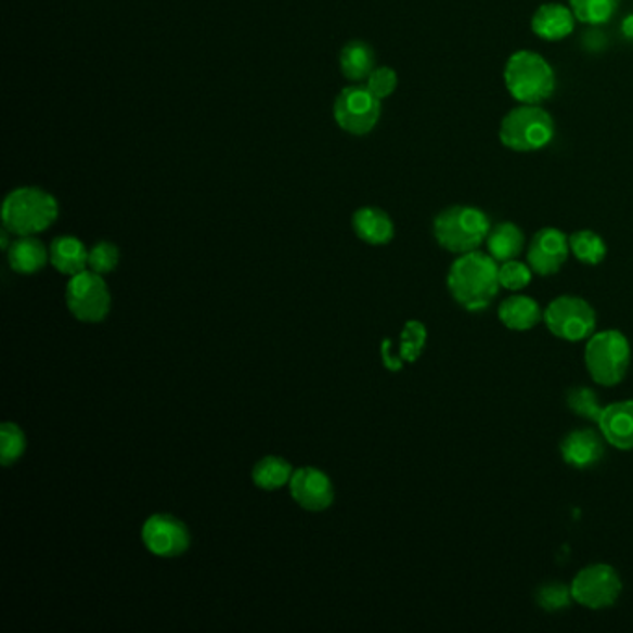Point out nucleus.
Here are the masks:
<instances>
[{
  "label": "nucleus",
  "mask_w": 633,
  "mask_h": 633,
  "mask_svg": "<svg viewBox=\"0 0 633 633\" xmlns=\"http://www.w3.org/2000/svg\"><path fill=\"white\" fill-rule=\"evenodd\" d=\"M65 303L78 322H103L111 312V288L103 275L85 270L69 279L65 286Z\"/></svg>",
  "instance_id": "0eeeda50"
},
{
  "label": "nucleus",
  "mask_w": 633,
  "mask_h": 633,
  "mask_svg": "<svg viewBox=\"0 0 633 633\" xmlns=\"http://www.w3.org/2000/svg\"><path fill=\"white\" fill-rule=\"evenodd\" d=\"M292 474H294V468L288 461L275 457V455H268L255 465L251 478L253 483L262 491H277V489H283L285 485L290 483Z\"/></svg>",
  "instance_id": "5701e85b"
},
{
  "label": "nucleus",
  "mask_w": 633,
  "mask_h": 633,
  "mask_svg": "<svg viewBox=\"0 0 633 633\" xmlns=\"http://www.w3.org/2000/svg\"><path fill=\"white\" fill-rule=\"evenodd\" d=\"M288 487L294 502L312 513L327 509L335 500V489L330 476L314 466H303L294 470Z\"/></svg>",
  "instance_id": "ddd939ff"
},
{
  "label": "nucleus",
  "mask_w": 633,
  "mask_h": 633,
  "mask_svg": "<svg viewBox=\"0 0 633 633\" xmlns=\"http://www.w3.org/2000/svg\"><path fill=\"white\" fill-rule=\"evenodd\" d=\"M621 0H569L570 10L576 20L583 25H606L611 21Z\"/></svg>",
  "instance_id": "b1692460"
},
{
  "label": "nucleus",
  "mask_w": 633,
  "mask_h": 633,
  "mask_svg": "<svg viewBox=\"0 0 633 633\" xmlns=\"http://www.w3.org/2000/svg\"><path fill=\"white\" fill-rule=\"evenodd\" d=\"M567 405H569L572 413L587 418V421L598 422L602 414V405L598 403V396H596L593 388L574 387L567 392Z\"/></svg>",
  "instance_id": "cd10ccee"
},
{
  "label": "nucleus",
  "mask_w": 633,
  "mask_h": 633,
  "mask_svg": "<svg viewBox=\"0 0 633 633\" xmlns=\"http://www.w3.org/2000/svg\"><path fill=\"white\" fill-rule=\"evenodd\" d=\"M366 88L379 101L390 98L398 88V73L392 67H375L374 72L370 73V77L366 78Z\"/></svg>",
  "instance_id": "2f4dec72"
},
{
  "label": "nucleus",
  "mask_w": 633,
  "mask_h": 633,
  "mask_svg": "<svg viewBox=\"0 0 633 633\" xmlns=\"http://www.w3.org/2000/svg\"><path fill=\"white\" fill-rule=\"evenodd\" d=\"M333 116L344 132L366 137L379 124L382 101L366 86L344 88L336 98Z\"/></svg>",
  "instance_id": "6e6552de"
},
{
  "label": "nucleus",
  "mask_w": 633,
  "mask_h": 633,
  "mask_svg": "<svg viewBox=\"0 0 633 633\" xmlns=\"http://www.w3.org/2000/svg\"><path fill=\"white\" fill-rule=\"evenodd\" d=\"M574 600L572 591L561 582H548L537 589V604L546 611H561Z\"/></svg>",
  "instance_id": "c85d7f7f"
},
{
  "label": "nucleus",
  "mask_w": 633,
  "mask_h": 633,
  "mask_svg": "<svg viewBox=\"0 0 633 633\" xmlns=\"http://www.w3.org/2000/svg\"><path fill=\"white\" fill-rule=\"evenodd\" d=\"M500 322L513 331L533 330L537 323L544 320V312L535 299L528 296H511L498 309Z\"/></svg>",
  "instance_id": "6ab92c4d"
},
{
  "label": "nucleus",
  "mask_w": 633,
  "mask_h": 633,
  "mask_svg": "<svg viewBox=\"0 0 633 633\" xmlns=\"http://www.w3.org/2000/svg\"><path fill=\"white\" fill-rule=\"evenodd\" d=\"M142 541L153 556L171 559L190 548V531L186 524L173 515L158 513L143 524Z\"/></svg>",
  "instance_id": "9b49d317"
},
{
  "label": "nucleus",
  "mask_w": 633,
  "mask_h": 633,
  "mask_svg": "<svg viewBox=\"0 0 633 633\" xmlns=\"http://www.w3.org/2000/svg\"><path fill=\"white\" fill-rule=\"evenodd\" d=\"M119 264V249L116 244L112 242H98L95 246L90 249V257H88V270L91 272L104 275L116 270Z\"/></svg>",
  "instance_id": "c756f323"
},
{
  "label": "nucleus",
  "mask_w": 633,
  "mask_h": 633,
  "mask_svg": "<svg viewBox=\"0 0 633 633\" xmlns=\"http://www.w3.org/2000/svg\"><path fill=\"white\" fill-rule=\"evenodd\" d=\"M49 260V249L34 236H20L8 247V262L12 266L13 272L38 273Z\"/></svg>",
  "instance_id": "aec40b11"
},
{
  "label": "nucleus",
  "mask_w": 633,
  "mask_h": 633,
  "mask_svg": "<svg viewBox=\"0 0 633 633\" xmlns=\"http://www.w3.org/2000/svg\"><path fill=\"white\" fill-rule=\"evenodd\" d=\"M621 30L622 34H624V38L633 39V13L632 15L624 17V21H622Z\"/></svg>",
  "instance_id": "72a5a7b5"
},
{
  "label": "nucleus",
  "mask_w": 633,
  "mask_h": 633,
  "mask_svg": "<svg viewBox=\"0 0 633 633\" xmlns=\"http://www.w3.org/2000/svg\"><path fill=\"white\" fill-rule=\"evenodd\" d=\"M496 260L481 251L461 255L448 272V288L466 311H485L500 290Z\"/></svg>",
  "instance_id": "f257e3e1"
},
{
  "label": "nucleus",
  "mask_w": 633,
  "mask_h": 633,
  "mask_svg": "<svg viewBox=\"0 0 633 633\" xmlns=\"http://www.w3.org/2000/svg\"><path fill=\"white\" fill-rule=\"evenodd\" d=\"M531 275H533V270H531L530 264H524L518 260L502 262L500 270H498L500 285L507 288V290H522V288L530 285Z\"/></svg>",
  "instance_id": "7c9ffc66"
},
{
  "label": "nucleus",
  "mask_w": 633,
  "mask_h": 633,
  "mask_svg": "<svg viewBox=\"0 0 633 633\" xmlns=\"http://www.w3.org/2000/svg\"><path fill=\"white\" fill-rule=\"evenodd\" d=\"M505 88L520 104H543L556 91V73L541 54L517 51L504 69Z\"/></svg>",
  "instance_id": "7ed1b4c3"
},
{
  "label": "nucleus",
  "mask_w": 633,
  "mask_h": 633,
  "mask_svg": "<svg viewBox=\"0 0 633 633\" xmlns=\"http://www.w3.org/2000/svg\"><path fill=\"white\" fill-rule=\"evenodd\" d=\"M392 340H383L382 344V357L383 364L385 369L392 370V372H398V370L403 369V361H401L400 356H395L392 353Z\"/></svg>",
  "instance_id": "473e14b6"
},
{
  "label": "nucleus",
  "mask_w": 633,
  "mask_h": 633,
  "mask_svg": "<svg viewBox=\"0 0 633 633\" xmlns=\"http://www.w3.org/2000/svg\"><path fill=\"white\" fill-rule=\"evenodd\" d=\"M489 216L476 207L455 205L437 214L434 221L435 240L447 251L465 255L478 251L489 233H491Z\"/></svg>",
  "instance_id": "20e7f679"
},
{
  "label": "nucleus",
  "mask_w": 633,
  "mask_h": 633,
  "mask_svg": "<svg viewBox=\"0 0 633 633\" xmlns=\"http://www.w3.org/2000/svg\"><path fill=\"white\" fill-rule=\"evenodd\" d=\"M569 236L559 229L546 227L531 238L530 247H528V264L533 272L548 277L561 270L569 259Z\"/></svg>",
  "instance_id": "f8f14e48"
},
{
  "label": "nucleus",
  "mask_w": 633,
  "mask_h": 633,
  "mask_svg": "<svg viewBox=\"0 0 633 633\" xmlns=\"http://www.w3.org/2000/svg\"><path fill=\"white\" fill-rule=\"evenodd\" d=\"M576 15L570 7L548 2L537 8L531 17V33L544 41H561L574 33Z\"/></svg>",
  "instance_id": "dca6fc26"
},
{
  "label": "nucleus",
  "mask_w": 633,
  "mask_h": 633,
  "mask_svg": "<svg viewBox=\"0 0 633 633\" xmlns=\"http://www.w3.org/2000/svg\"><path fill=\"white\" fill-rule=\"evenodd\" d=\"M427 330L424 323L418 320H411L405 323V327L401 331L400 356L403 362H414L422 356V351L426 348Z\"/></svg>",
  "instance_id": "bb28decb"
},
{
  "label": "nucleus",
  "mask_w": 633,
  "mask_h": 633,
  "mask_svg": "<svg viewBox=\"0 0 633 633\" xmlns=\"http://www.w3.org/2000/svg\"><path fill=\"white\" fill-rule=\"evenodd\" d=\"M602 437L619 450H633V400L617 401L602 409Z\"/></svg>",
  "instance_id": "2eb2a0df"
},
{
  "label": "nucleus",
  "mask_w": 633,
  "mask_h": 633,
  "mask_svg": "<svg viewBox=\"0 0 633 633\" xmlns=\"http://www.w3.org/2000/svg\"><path fill=\"white\" fill-rule=\"evenodd\" d=\"M500 142L515 153H535L556 137V124L541 104H520L500 124Z\"/></svg>",
  "instance_id": "39448f33"
},
{
  "label": "nucleus",
  "mask_w": 633,
  "mask_h": 633,
  "mask_svg": "<svg viewBox=\"0 0 633 633\" xmlns=\"http://www.w3.org/2000/svg\"><path fill=\"white\" fill-rule=\"evenodd\" d=\"M570 251L583 264L596 266L608 255V247L595 231H576L569 238Z\"/></svg>",
  "instance_id": "393cba45"
},
{
  "label": "nucleus",
  "mask_w": 633,
  "mask_h": 633,
  "mask_svg": "<svg viewBox=\"0 0 633 633\" xmlns=\"http://www.w3.org/2000/svg\"><path fill=\"white\" fill-rule=\"evenodd\" d=\"M570 591L583 608H611L622 593L621 576L611 565H589L576 574Z\"/></svg>",
  "instance_id": "9d476101"
},
{
  "label": "nucleus",
  "mask_w": 633,
  "mask_h": 633,
  "mask_svg": "<svg viewBox=\"0 0 633 633\" xmlns=\"http://www.w3.org/2000/svg\"><path fill=\"white\" fill-rule=\"evenodd\" d=\"M559 448H561L563 461L578 470L598 465L606 453L600 435L589 427L574 429L569 435H565Z\"/></svg>",
  "instance_id": "4468645a"
},
{
  "label": "nucleus",
  "mask_w": 633,
  "mask_h": 633,
  "mask_svg": "<svg viewBox=\"0 0 633 633\" xmlns=\"http://www.w3.org/2000/svg\"><path fill=\"white\" fill-rule=\"evenodd\" d=\"M524 246H526V238H524L520 227L511 223V221H502L496 227H492L491 233L487 236L489 255L496 262L517 259L518 255L524 251Z\"/></svg>",
  "instance_id": "412c9836"
},
{
  "label": "nucleus",
  "mask_w": 633,
  "mask_h": 633,
  "mask_svg": "<svg viewBox=\"0 0 633 633\" xmlns=\"http://www.w3.org/2000/svg\"><path fill=\"white\" fill-rule=\"evenodd\" d=\"M375 69V52L364 41H349L340 51V72L351 82H361Z\"/></svg>",
  "instance_id": "4be33fe9"
},
{
  "label": "nucleus",
  "mask_w": 633,
  "mask_h": 633,
  "mask_svg": "<svg viewBox=\"0 0 633 633\" xmlns=\"http://www.w3.org/2000/svg\"><path fill=\"white\" fill-rule=\"evenodd\" d=\"M59 201L46 190L23 186L13 190L2 203V225L17 236L43 233L56 221Z\"/></svg>",
  "instance_id": "f03ea898"
},
{
  "label": "nucleus",
  "mask_w": 633,
  "mask_h": 633,
  "mask_svg": "<svg viewBox=\"0 0 633 633\" xmlns=\"http://www.w3.org/2000/svg\"><path fill=\"white\" fill-rule=\"evenodd\" d=\"M351 225L357 236L370 246H385L395 238V221L382 208H359L351 218Z\"/></svg>",
  "instance_id": "f3484780"
},
{
  "label": "nucleus",
  "mask_w": 633,
  "mask_h": 633,
  "mask_svg": "<svg viewBox=\"0 0 633 633\" xmlns=\"http://www.w3.org/2000/svg\"><path fill=\"white\" fill-rule=\"evenodd\" d=\"M88 257H90V251L86 249L82 240L75 238V236L54 238L49 247L51 264L60 273L69 275V277L88 270Z\"/></svg>",
  "instance_id": "a211bd4d"
},
{
  "label": "nucleus",
  "mask_w": 633,
  "mask_h": 633,
  "mask_svg": "<svg viewBox=\"0 0 633 633\" xmlns=\"http://www.w3.org/2000/svg\"><path fill=\"white\" fill-rule=\"evenodd\" d=\"M632 361V348L621 331H600L589 336L585 366L593 382L602 387H615L626 377Z\"/></svg>",
  "instance_id": "423d86ee"
},
{
  "label": "nucleus",
  "mask_w": 633,
  "mask_h": 633,
  "mask_svg": "<svg viewBox=\"0 0 633 633\" xmlns=\"http://www.w3.org/2000/svg\"><path fill=\"white\" fill-rule=\"evenodd\" d=\"M544 323L550 333L557 338L569 340V343H580L593 335L596 314L585 299L576 298V296H559L554 301H550L546 307Z\"/></svg>",
  "instance_id": "1a4fd4ad"
},
{
  "label": "nucleus",
  "mask_w": 633,
  "mask_h": 633,
  "mask_svg": "<svg viewBox=\"0 0 633 633\" xmlns=\"http://www.w3.org/2000/svg\"><path fill=\"white\" fill-rule=\"evenodd\" d=\"M26 450V437L17 424L4 422L0 427V461L10 466L23 457Z\"/></svg>",
  "instance_id": "a878e982"
}]
</instances>
